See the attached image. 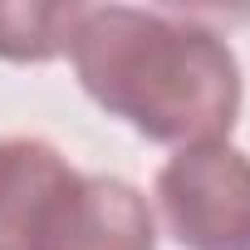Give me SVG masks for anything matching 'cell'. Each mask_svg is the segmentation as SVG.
I'll list each match as a JSON object with an SVG mask.
<instances>
[{
  "label": "cell",
  "mask_w": 250,
  "mask_h": 250,
  "mask_svg": "<svg viewBox=\"0 0 250 250\" xmlns=\"http://www.w3.org/2000/svg\"><path fill=\"white\" fill-rule=\"evenodd\" d=\"M157 211L187 250H250V157L230 143L182 147L157 172Z\"/></svg>",
  "instance_id": "obj_3"
},
{
  "label": "cell",
  "mask_w": 250,
  "mask_h": 250,
  "mask_svg": "<svg viewBox=\"0 0 250 250\" xmlns=\"http://www.w3.org/2000/svg\"><path fill=\"white\" fill-rule=\"evenodd\" d=\"M0 250H157L147 196L83 177L44 138H0Z\"/></svg>",
  "instance_id": "obj_2"
},
{
  "label": "cell",
  "mask_w": 250,
  "mask_h": 250,
  "mask_svg": "<svg viewBox=\"0 0 250 250\" xmlns=\"http://www.w3.org/2000/svg\"><path fill=\"white\" fill-rule=\"evenodd\" d=\"M79 5H0V54L20 64H44L69 54Z\"/></svg>",
  "instance_id": "obj_4"
},
{
  "label": "cell",
  "mask_w": 250,
  "mask_h": 250,
  "mask_svg": "<svg viewBox=\"0 0 250 250\" xmlns=\"http://www.w3.org/2000/svg\"><path fill=\"white\" fill-rule=\"evenodd\" d=\"M69 59L88 98L152 143H221L240 113V64L196 15L79 5Z\"/></svg>",
  "instance_id": "obj_1"
}]
</instances>
